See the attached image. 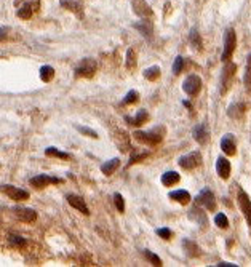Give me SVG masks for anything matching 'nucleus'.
Listing matches in <instances>:
<instances>
[{"instance_id": "1", "label": "nucleus", "mask_w": 251, "mask_h": 267, "mask_svg": "<svg viewBox=\"0 0 251 267\" xmlns=\"http://www.w3.org/2000/svg\"><path fill=\"white\" fill-rule=\"evenodd\" d=\"M163 135H165V128L157 126L151 131H136L133 135V138L136 141H140L146 146H157L159 143H162Z\"/></svg>"}, {"instance_id": "2", "label": "nucleus", "mask_w": 251, "mask_h": 267, "mask_svg": "<svg viewBox=\"0 0 251 267\" xmlns=\"http://www.w3.org/2000/svg\"><path fill=\"white\" fill-rule=\"evenodd\" d=\"M235 45H237V37H235V31L233 29H227L226 36H224V50H222V56L221 59L224 63H227L232 58L233 51H235Z\"/></svg>"}, {"instance_id": "3", "label": "nucleus", "mask_w": 251, "mask_h": 267, "mask_svg": "<svg viewBox=\"0 0 251 267\" xmlns=\"http://www.w3.org/2000/svg\"><path fill=\"white\" fill-rule=\"evenodd\" d=\"M235 71H237V66L227 61V64L224 66L222 74H221V94H226L227 90L230 88L233 77H235Z\"/></svg>"}, {"instance_id": "4", "label": "nucleus", "mask_w": 251, "mask_h": 267, "mask_svg": "<svg viewBox=\"0 0 251 267\" xmlns=\"http://www.w3.org/2000/svg\"><path fill=\"white\" fill-rule=\"evenodd\" d=\"M178 163H179V167L183 170H194V168L202 165V154L198 151H194V152L187 154V156L181 157L178 160Z\"/></svg>"}, {"instance_id": "5", "label": "nucleus", "mask_w": 251, "mask_h": 267, "mask_svg": "<svg viewBox=\"0 0 251 267\" xmlns=\"http://www.w3.org/2000/svg\"><path fill=\"white\" fill-rule=\"evenodd\" d=\"M183 90L189 96H197L202 90V79L195 74H190L183 83Z\"/></svg>"}, {"instance_id": "6", "label": "nucleus", "mask_w": 251, "mask_h": 267, "mask_svg": "<svg viewBox=\"0 0 251 267\" xmlns=\"http://www.w3.org/2000/svg\"><path fill=\"white\" fill-rule=\"evenodd\" d=\"M96 61L94 59H90V58H86L83 59V61L79 64V67L75 69V75L77 77H86V79H90V77L94 75V72H96Z\"/></svg>"}, {"instance_id": "7", "label": "nucleus", "mask_w": 251, "mask_h": 267, "mask_svg": "<svg viewBox=\"0 0 251 267\" xmlns=\"http://www.w3.org/2000/svg\"><path fill=\"white\" fill-rule=\"evenodd\" d=\"M0 191H2L5 195L10 197L12 200H16V202H21V200H28L29 199V194L23 191L20 187H15V186H10V184H5L0 187Z\"/></svg>"}, {"instance_id": "8", "label": "nucleus", "mask_w": 251, "mask_h": 267, "mask_svg": "<svg viewBox=\"0 0 251 267\" xmlns=\"http://www.w3.org/2000/svg\"><path fill=\"white\" fill-rule=\"evenodd\" d=\"M197 203L198 205H203L208 211H214V208H216L214 194L210 191V189H203V191L197 195Z\"/></svg>"}, {"instance_id": "9", "label": "nucleus", "mask_w": 251, "mask_h": 267, "mask_svg": "<svg viewBox=\"0 0 251 267\" xmlns=\"http://www.w3.org/2000/svg\"><path fill=\"white\" fill-rule=\"evenodd\" d=\"M29 183L34 187L43 189V187H47L48 184H59V183H61V179H59V178H53V176H48V175H37V176L31 178Z\"/></svg>"}, {"instance_id": "10", "label": "nucleus", "mask_w": 251, "mask_h": 267, "mask_svg": "<svg viewBox=\"0 0 251 267\" xmlns=\"http://www.w3.org/2000/svg\"><path fill=\"white\" fill-rule=\"evenodd\" d=\"M238 205H240V210H241V213H243V216L248 222V226L251 227V200L243 191H238Z\"/></svg>"}, {"instance_id": "11", "label": "nucleus", "mask_w": 251, "mask_h": 267, "mask_svg": "<svg viewBox=\"0 0 251 267\" xmlns=\"http://www.w3.org/2000/svg\"><path fill=\"white\" fill-rule=\"evenodd\" d=\"M13 213H15V216L18 218L20 221H23V222H34L37 219V213L34 211L32 208H23V206H16V208H13Z\"/></svg>"}, {"instance_id": "12", "label": "nucleus", "mask_w": 251, "mask_h": 267, "mask_svg": "<svg viewBox=\"0 0 251 267\" xmlns=\"http://www.w3.org/2000/svg\"><path fill=\"white\" fill-rule=\"evenodd\" d=\"M194 140L198 143V144H206L210 140V131H208V126H206L205 123H198L195 128H194Z\"/></svg>"}, {"instance_id": "13", "label": "nucleus", "mask_w": 251, "mask_h": 267, "mask_svg": "<svg viewBox=\"0 0 251 267\" xmlns=\"http://www.w3.org/2000/svg\"><path fill=\"white\" fill-rule=\"evenodd\" d=\"M132 7H133V12L138 16H141V18H149V16H152V10H151V7L146 4V0H133Z\"/></svg>"}, {"instance_id": "14", "label": "nucleus", "mask_w": 251, "mask_h": 267, "mask_svg": "<svg viewBox=\"0 0 251 267\" xmlns=\"http://www.w3.org/2000/svg\"><path fill=\"white\" fill-rule=\"evenodd\" d=\"M67 202H69V205H71V206H74L75 210H79L80 213L86 214V216L90 214L88 206H86V203H85V200L82 199V197L71 194V195H67Z\"/></svg>"}, {"instance_id": "15", "label": "nucleus", "mask_w": 251, "mask_h": 267, "mask_svg": "<svg viewBox=\"0 0 251 267\" xmlns=\"http://www.w3.org/2000/svg\"><path fill=\"white\" fill-rule=\"evenodd\" d=\"M216 171H218L219 178L227 179L230 176V162L226 157H219L216 160Z\"/></svg>"}, {"instance_id": "16", "label": "nucleus", "mask_w": 251, "mask_h": 267, "mask_svg": "<svg viewBox=\"0 0 251 267\" xmlns=\"http://www.w3.org/2000/svg\"><path fill=\"white\" fill-rule=\"evenodd\" d=\"M221 149L226 156H235L237 148H235V141H233L232 135H226L221 140Z\"/></svg>"}, {"instance_id": "17", "label": "nucleus", "mask_w": 251, "mask_h": 267, "mask_svg": "<svg viewBox=\"0 0 251 267\" xmlns=\"http://www.w3.org/2000/svg\"><path fill=\"white\" fill-rule=\"evenodd\" d=\"M245 110H246V107H245L243 102H235V104H230L229 106L227 115L230 118H233V120H240L241 117L245 115Z\"/></svg>"}, {"instance_id": "18", "label": "nucleus", "mask_w": 251, "mask_h": 267, "mask_svg": "<svg viewBox=\"0 0 251 267\" xmlns=\"http://www.w3.org/2000/svg\"><path fill=\"white\" fill-rule=\"evenodd\" d=\"M189 218L192 219V221H195L197 224H200L202 227H205L206 224H208V219H206V213H203L200 208H198V206H194V208L190 210Z\"/></svg>"}, {"instance_id": "19", "label": "nucleus", "mask_w": 251, "mask_h": 267, "mask_svg": "<svg viewBox=\"0 0 251 267\" xmlns=\"http://www.w3.org/2000/svg\"><path fill=\"white\" fill-rule=\"evenodd\" d=\"M170 199L181 203V205H187L190 202V194L187 191H184V189H178V191L170 192Z\"/></svg>"}, {"instance_id": "20", "label": "nucleus", "mask_w": 251, "mask_h": 267, "mask_svg": "<svg viewBox=\"0 0 251 267\" xmlns=\"http://www.w3.org/2000/svg\"><path fill=\"white\" fill-rule=\"evenodd\" d=\"M183 246H184V251L187 253V256H190V257H197V256L202 254L198 245L195 242H192V240H189V238L183 240Z\"/></svg>"}, {"instance_id": "21", "label": "nucleus", "mask_w": 251, "mask_h": 267, "mask_svg": "<svg viewBox=\"0 0 251 267\" xmlns=\"http://www.w3.org/2000/svg\"><path fill=\"white\" fill-rule=\"evenodd\" d=\"M179 179H181V176L176 173V171H167V173L162 175V184L167 187H171V186L178 184Z\"/></svg>"}, {"instance_id": "22", "label": "nucleus", "mask_w": 251, "mask_h": 267, "mask_svg": "<svg viewBox=\"0 0 251 267\" xmlns=\"http://www.w3.org/2000/svg\"><path fill=\"white\" fill-rule=\"evenodd\" d=\"M135 28L140 31L144 37H147V39H151L152 37V32H154V26H152V23L151 21H140V23H136L135 24Z\"/></svg>"}, {"instance_id": "23", "label": "nucleus", "mask_w": 251, "mask_h": 267, "mask_svg": "<svg viewBox=\"0 0 251 267\" xmlns=\"http://www.w3.org/2000/svg\"><path fill=\"white\" fill-rule=\"evenodd\" d=\"M120 167V160L118 159H112V160H109V162H106V163H102V165H101V171H102V173H104V175H112V173H114V171L117 170Z\"/></svg>"}, {"instance_id": "24", "label": "nucleus", "mask_w": 251, "mask_h": 267, "mask_svg": "<svg viewBox=\"0 0 251 267\" xmlns=\"http://www.w3.org/2000/svg\"><path fill=\"white\" fill-rule=\"evenodd\" d=\"M149 118V114H147L146 110H140L136 114V117L135 118H132V117H125V120L128 123H132V125H136V126H140V125H143V123H146V120Z\"/></svg>"}, {"instance_id": "25", "label": "nucleus", "mask_w": 251, "mask_h": 267, "mask_svg": "<svg viewBox=\"0 0 251 267\" xmlns=\"http://www.w3.org/2000/svg\"><path fill=\"white\" fill-rule=\"evenodd\" d=\"M189 39H190V44H192V47H194L195 50H198V51L202 50V45H203V44H202V37H200V34H198L197 29H192V31H190Z\"/></svg>"}, {"instance_id": "26", "label": "nucleus", "mask_w": 251, "mask_h": 267, "mask_svg": "<svg viewBox=\"0 0 251 267\" xmlns=\"http://www.w3.org/2000/svg\"><path fill=\"white\" fill-rule=\"evenodd\" d=\"M144 77H146L147 80L155 82L160 77V67L159 66H152L149 69H146V71H144Z\"/></svg>"}, {"instance_id": "27", "label": "nucleus", "mask_w": 251, "mask_h": 267, "mask_svg": "<svg viewBox=\"0 0 251 267\" xmlns=\"http://www.w3.org/2000/svg\"><path fill=\"white\" fill-rule=\"evenodd\" d=\"M55 77V69L51 67V66H43L40 69V79L43 82H50L51 79Z\"/></svg>"}, {"instance_id": "28", "label": "nucleus", "mask_w": 251, "mask_h": 267, "mask_svg": "<svg viewBox=\"0 0 251 267\" xmlns=\"http://www.w3.org/2000/svg\"><path fill=\"white\" fill-rule=\"evenodd\" d=\"M32 13H34V8H32L31 4L23 5L20 10H18V16H20V18H23V20H29L31 16H32Z\"/></svg>"}, {"instance_id": "29", "label": "nucleus", "mask_w": 251, "mask_h": 267, "mask_svg": "<svg viewBox=\"0 0 251 267\" xmlns=\"http://www.w3.org/2000/svg\"><path fill=\"white\" fill-rule=\"evenodd\" d=\"M245 88L251 94V55L248 56L246 61V71H245Z\"/></svg>"}, {"instance_id": "30", "label": "nucleus", "mask_w": 251, "mask_h": 267, "mask_svg": "<svg viewBox=\"0 0 251 267\" xmlns=\"http://www.w3.org/2000/svg\"><path fill=\"white\" fill-rule=\"evenodd\" d=\"M45 154H47L48 157H58V159H63V160H67V159H69V154L61 152V151L56 149V148H48V149L45 151Z\"/></svg>"}, {"instance_id": "31", "label": "nucleus", "mask_w": 251, "mask_h": 267, "mask_svg": "<svg viewBox=\"0 0 251 267\" xmlns=\"http://www.w3.org/2000/svg\"><path fill=\"white\" fill-rule=\"evenodd\" d=\"M214 224L218 227H221V229H227L229 227V219H227V216L224 213H219V214H216Z\"/></svg>"}, {"instance_id": "32", "label": "nucleus", "mask_w": 251, "mask_h": 267, "mask_svg": "<svg viewBox=\"0 0 251 267\" xmlns=\"http://www.w3.org/2000/svg\"><path fill=\"white\" fill-rule=\"evenodd\" d=\"M184 69V58L183 56H176L175 63H173V74L179 75Z\"/></svg>"}, {"instance_id": "33", "label": "nucleus", "mask_w": 251, "mask_h": 267, "mask_svg": "<svg viewBox=\"0 0 251 267\" xmlns=\"http://www.w3.org/2000/svg\"><path fill=\"white\" fill-rule=\"evenodd\" d=\"M127 67L135 69L136 67V51L133 48H130L127 51Z\"/></svg>"}, {"instance_id": "34", "label": "nucleus", "mask_w": 251, "mask_h": 267, "mask_svg": "<svg viewBox=\"0 0 251 267\" xmlns=\"http://www.w3.org/2000/svg\"><path fill=\"white\" fill-rule=\"evenodd\" d=\"M143 254H144L154 265H162V259H160V257H159L157 254H154L152 251H149V249H144Z\"/></svg>"}, {"instance_id": "35", "label": "nucleus", "mask_w": 251, "mask_h": 267, "mask_svg": "<svg viewBox=\"0 0 251 267\" xmlns=\"http://www.w3.org/2000/svg\"><path fill=\"white\" fill-rule=\"evenodd\" d=\"M138 98H140V93H138L136 90L128 91V94L123 98V104H133V102L138 101Z\"/></svg>"}, {"instance_id": "36", "label": "nucleus", "mask_w": 251, "mask_h": 267, "mask_svg": "<svg viewBox=\"0 0 251 267\" xmlns=\"http://www.w3.org/2000/svg\"><path fill=\"white\" fill-rule=\"evenodd\" d=\"M61 5L66 7L67 10L75 12V13H79V15H80V5H79V4H75V2H72V0H63Z\"/></svg>"}, {"instance_id": "37", "label": "nucleus", "mask_w": 251, "mask_h": 267, "mask_svg": "<svg viewBox=\"0 0 251 267\" xmlns=\"http://www.w3.org/2000/svg\"><path fill=\"white\" fill-rule=\"evenodd\" d=\"M10 243L13 245V246H16V248H23L24 245H26V240L23 238V237H20V235H10Z\"/></svg>"}, {"instance_id": "38", "label": "nucleus", "mask_w": 251, "mask_h": 267, "mask_svg": "<svg viewBox=\"0 0 251 267\" xmlns=\"http://www.w3.org/2000/svg\"><path fill=\"white\" fill-rule=\"evenodd\" d=\"M114 202H115L117 210H118L120 213H123V211H125V200H123V197L120 195V194H115V195H114Z\"/></svg>"}, {"instance_id": "39", "label": "nucleus", "mask_w": 251, "mask_h": 267, "mask_svg": "<svg viewBox=\"0 0 251 267\" xmlns=\"http://www.w3.org/2000/svg\"><path fill=\"white\" fill-rule=\"evenodd\" d=\"M77 130H79L82 135H86L88 138H94V140L98 138V133H96V131H93V130H90V128H86V126H77Z\"/></svg>"}, {"instance_id": "40", "label": "nucleus", "mask_w": 251, "mask_h": 267, "mask_svg": "<svg viewBox=\"0 0 251 267\" xmlns=\"http://www.w3.org/2000/svg\"><path fill=\"white\" fill-rule=\"evenodd\" d=\"M157 235L162 237L163 240H170L171 237V230L168 227H162V229H157Z\"/></svg>"}, {"instance_id": "41", "label": "nucleus", "mask_w": 251, "mask_h": 267, "mask_svg": "<svg viewBox=\"0 0 251 267\" xmlns=\"http://www.w3.org/2000/svg\"><path fill=\"white\" fill-rule=\"evenodd\" d=\"M146 157H147V152H144V154H135V156H132V159H130V165L138 163L140 160H144Z\"/></svg>"}, {"instance_id": "42", "label": "nucleus", "mask_w": 251, "mask_h": 267, "mask_svg": "<svg viewBox=\"0 0 251 267\" xmlns=\"http://www.w3.org/2000/svg\"><path fill=\"white\" fill-rule=\"evenodd\" d=\"M7 32H8L7 28H2V29H0V42H2V40L7 37Z\"/></svg>"}, {"instance_id": "43", "label": "nucleus", "mask_w": 251, "mask_h": 267, "mask_svg": "<svg viewBox=\"0 0 251 267\" xmlns=\"http://www.w3.org/2000/svg\"><path fill=\"white\" fill-rule=\"evenodd\" d=\"M218 267H237V264H230V262H218Z\"/></svg>"}]
</instances>
